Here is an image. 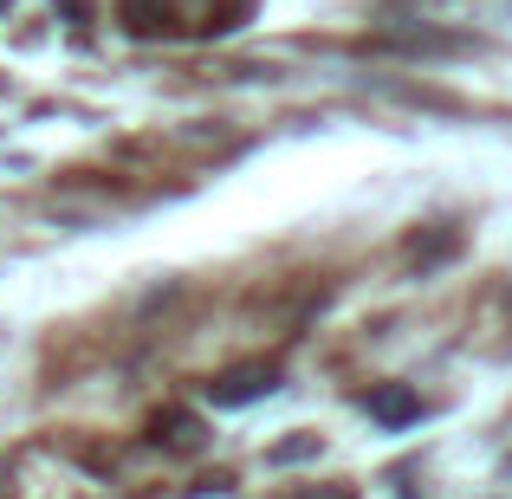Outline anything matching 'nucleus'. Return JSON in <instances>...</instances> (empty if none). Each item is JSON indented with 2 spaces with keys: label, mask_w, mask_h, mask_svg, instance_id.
Wrapping results in <instances>:
<instances>
[{
  "label": "nucleus",
  "mask_w": 512,
  "mask_h": 499,
  "mask_svg": "<svg viewBox=\"0 0 512 499\" xmlns=\"http://www.w3.org/2000/svg\"><path fill=\"white\" fill-rule=\"evenodd\" d=\"M299 499H350V493H338V487H312V493H299Z\"/></svg>",
  "instance_id": "7"
},
{
  "label": "nucleus",
  "mask_w": 512,
  "mask_h": 499,
  "mask_svg": "<svg viewBox=\"0 0 512 499\" xmlns=\"http://www.w3.org/2000/svg\"><path fill=\"white\" fill-rule=\"evenodd\" d=\"M305 454H318L312 435H305V441H286V448H273V461H305Z\"/></svg>",
  "instance_id": "6"
},
{
  "label": "nucleus",
  "mask_w": 512,
  "mask_h": 499,
  "mask_svg": "<svg viewBox=\"0 0 512 499\" xmlns=\"http://www.w3.org/2000/svg\"><path fill=\"white\" fill-rule=\"evenodd\" d=\"M383 52H454L461 39H448V33H389V39H376Z\"/></svg>",
  "instance_id": "4"
},
{
  "label": "nucleus",
  "mask_w": 512,
  "mask_h": 499,
  "mask_svg": "<svg viewBox=\"0 0 512 499\" xmlns=\"http://www.w3.org/2000/svg\"><path fill=\"white\" fill-rule=\"evenodd\" d=\"M273 389H279V363H240V370H227V376L208 383V402L214 409H247V402L273 396Z\"/></svg>",
  "instance_id": "1"
},
{
  "label": "nucleus",
  "mask_w": 512,
  "mask_h": 499,
  "mask_svg": "<svg viewBox=\"0 0 512 499\" xmlns=\"http://www.w3.org/2000/svg\"><path fill=\"white\" fill-rule=\"evenodd\" d=\"M7 487H13V474H7V461H0V499H7Z\"/></svg>",
  "instance_id": "8"
},
{
  "label": "nucleus",
  "mask_w": 512,
  "mask_h": 499,
  "mask_svg": "<svg viewBox=\"0 0 512 499\" xmlns=\"http://www.w3.org/2000/svg\"><path fill=\"white\" fill-rule=\"evenodd\" d=\"M163 13H169V0H124V26L130 33H156Z\"/></svg>",
  "instance_id": "5"
},
{
  "label": "nucleus",
  "mask_w": 512,
  "mask_h": 499,
  "mask_svg": "<svg viewBox=\"0 0 512 499\" xmlns=\"http://www.w3.org/2000/svg\"><path fill=\"white\" fill-rule=\"evenodd\" d=\"M150 435L163 441L169 454H195L201 441H208V428H201V415H195V409H163V415L150 422Z\"/></svg>",
  "instance_id": "2"
},
{
  "label": "nucleus",
  "mask_w": 512,
  "mask_h": 499,
  "mask_svg": "<svg viewBox=\"0 0 512 499\" xmlns=\"http://www.w3.org/2000/svg\"><path fill=\"white\" fill-rule=\"evenodd\" d=\"M7 7H13V0H0V13H7Z\"/></svg>",
  "instance_id": "9"
},
{
  "label": "nucleus",
  "mask_w": 512,
  "mask_h": 499,
  "mask_svg": "<svg viewBox=\"0 0 512 499\" xmlns=\"http://www.w3.org/2000/svg\"><path fill=\"white\" fill-rule=\"evenodd\" d=\"M363 409H370L383 428H409L415 415H422V396H409V389H370V396H363Z\"/></svg>",
  "instance_id": "3"
}]
</instances>
